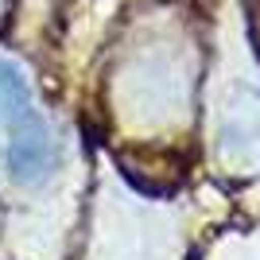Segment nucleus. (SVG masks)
<instances>
[{
	"label": "nucleus",
	"instance_id": "obj_1",
	"mask_svg": "<svg viewBox=\"0 0 260 260\" xmlns=\"http://www.w3.org/2000/svg\"><path fill=\"white\" fill-rule=\"evenodd\" d=\"M0 159L16 183H43L58 163L51 124L16 62L0 58Z\"/></svg>",
	"mask_w": 260,
	"mask_h": 260
}]
</instances>
